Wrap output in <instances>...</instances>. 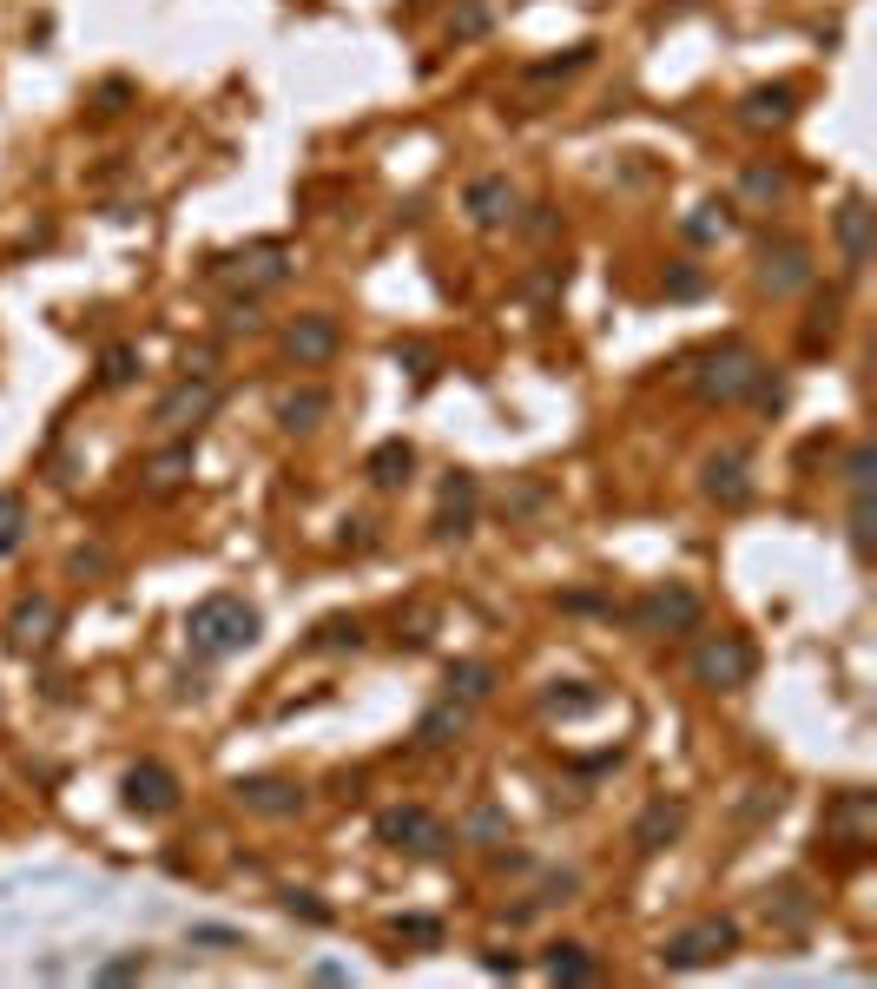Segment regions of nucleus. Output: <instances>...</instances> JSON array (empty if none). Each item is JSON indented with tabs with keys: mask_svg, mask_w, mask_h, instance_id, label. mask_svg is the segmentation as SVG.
Returning a JSON list of instances; mask_svg holds the SVG:
<instances>
[{
	"mask_svg": "<svg viewBox=\"0 0 877 989\" xmlns=\"http://www.w3.org/2000/svg\"><path fill=\"white\" fill-rule=\"evenodd\" d=\"M680 825H686V805H680V798H653V805L640 812V825H633V845H640V852H660L666 838H680Z\"/></svg>",
	"mask_w": 877,
	"mask_h": 989,
	"instance_id": "obj_8",
	"label": "nucleus"
},
{
	"mask_svg": "<svg viewBox=\"0 0 877 989\" xmlns=\"http://www.w3.org/2000/svg\"><path fill=\"white\" fill-rule=\"evenodd\" d=\"M290 910H304V917H310V924H324V917H330V910H324V904H310V890H290Z\"/></svg>",
	"mask_w": 877,
	"mask_h": 989,
	"instance_id": "obj_25",
	"label": "nucleus"
},
{
	"mask_svg": "<svg viewBox=\"0 0 877 989\" xmlns=\"http://www.w3.org/2000/svg\"><path fill=\"white\" fill-rule=\"evenodd\" d=\"M284 350H290L297 364H324V357L337 350V324H330V317H297V324L284 330Z\"/></svg>",
	"mask_w": 877,
	"mask_h": 989,
	"instance_id": "obj_7",
	"label": "nucleus"
},
{
	"mask_svg": "<svg viewBox=\"0 0 877 989\" xmlns=\"http://www.w3.org/2000/svg\"><path fill=\"white\" fill-rule=\"evenodd\" d=\"M376 838H383V845H396V852H436L449 832H442L429 812H416V805H396V812H383V818H376Z\"/></svg>",
	"mask_w": 877,
	"mask_h": 989,
	"instance_id": "obj_5",
	"label": "nucleus"
},
{
	"mask_svg": "<svg viewBox=\"0 0 877 989\" xmlns=\"http://www.w3.org/2000/svg\"><path fill=\"white\" fill-rule=\"evenodd\" d=\"M838 232H845V245H851V264H865V198H851V205H845Z\"/></svg>",
	"mask_w": 877,
	"mask_h": 989,
	"instance_id": "obj_21",
	"label": "nucleus"
},
{
	"mask_svg": "<svg viewBox=\"0 0 877 989\" xmlns=\"http://www.w3.org/2000/svg\"><path fill=\"white\" fill-rule=\"evenodd\" d=\"M693 673H700V686H746L752 680V640L740 633H706L700 640V653H693Z\"/></svg>",
	"mask_w": 877,
	"mask_h": 989,
	"instance_id": "obj_3",
	"label": "nucleus"
},
{
	"mask_svg": "<svg viewBox=\"0 0 877 989\" xmlns=\"http://www.w3.org/2000/svg\"><path fill=\"white\" fill-rule=\"evenodd\" d=\"M409 469H416V449H409V442H383V449L370 456V476L383 482V489H396Z\"/></svg>",
	"mask_w": 877,
	"mask_h": 989,
	"instance_id": "obj_13",
	"label": "nucleus"
},
{
	"mask_svg": "<svg viewBox=\"0 0 877 989\" xmlns=\"http://www.w3.org/2000/svg\"><path fill=\"white\" fill-rule=\"evenodd\" d=\"M212 402H218V383H205V376L192 383V376H185V383H179V389H172V396H165V402L152 409V429H165V436H179V429H192V422H205V416H212Z\"/></svg>",
	"mask_w": 877,
	"mask_h": 989,
	"instance_id": "obj_4",
	"label": "nucleus"
},
{
	"mask_svg": "<svg viewBox=\"0 0 877 989\" xmlns=\"http://www.w3.org/2000/svg\"><path fill=\"white\" fill-rule=\"evenodd\" d=\"M469 501H476V482L456 476L449 494H442V521H436V528H442V534H462V528H469Z\"/></svg>",
	"mask_w": 877,
	"mask_h": 989,
	"instance_id": "obj_15",
	"label": "nucleus"
},
{
	"mask_svg": "<svg viewBox=\"0 0 877 989\" xmlns=\"http://www.w3.org/2000/svg\"><path fill=\"white\" fill-rule=\"evenodd\" d=\"M125 798H132L139 812H172L179 785H172V772H165V765H139V772L125 778Z\"/></svg>",
	"mask_w": 877,
	"mask_h": 989,
	"instance_id": "obj_9",
	"label": "nucleus"
},
{
	"mask_svg": "<svg viewBox=\"0 0 877 989\" xmlns=\"http://www.w3.org/2000/svg\"><path fill=\"white\" fill-rule=\"evenodd\" d=\"M548 970H554V977H568V983H588V977H594V963H588L574 944H561V950L548 957Z\"/></svg>",
	"mask_w": 877,
	"mask_h": 989,
	"instance_id": "obj_20",
	"label": "nucleus"
},
{
	"mask_svg": "<svg viewBox=\"0 0 877 989\" xmlns=\"http://www.w3.org/2000/svg\"><path fill=\"white\" fill-rule=\"evenodd\" d=\"M489 680H496V673H489L482 660H462V666H449V693H462V700H482V693H489Z\"/></svg>",
	"mask_w": 877,
	"mask_h": 989,
	"instance_id": "obj_17",
	"label": "nucleus"
},
{
	"mask_svg": "<svg viewBox=\"0 0 877 989\" xmlns=\"http://www.w3.org/2000/svg\"><path fill=\"white\" fill-rule=\"evenodd\" d=\"M449 733H462V706H456V693H449V706H436V713L422 720V733H416V740H422V745H442Z\"/></svg>",
	"mask_w": 877,
	"mask_h": 989,
	"instance_id": "obj_18",
	"label": "nucleus"
},
{
	"mask_svg": "<svg viewBox=\"0 0 877 989\" xmlns=\"http://www.w3.org/2000/svg\"><path fill=\"white\" fill-rule=\"evenodd\" d=\"M746 383H752V350H726V376H700V389H713V396H740Z\"/></svg>",
	"mask_w": 877,
	"mask_h": 989,
	"instance_id": "obj_14",
	"label": "nucleus"
},
{
	"mask_svg": "<svg viewBox=\"0 0 877 989\" xmlns=\"http://www.w3.org/2000/svg\"><path fill=\"white\" fill-rule=\"evenodd\" d=\"M508 205H514V192H508V179H476V185H469V212H476L482 225H496V218H508Z\"/></svg>",
	"mask_w": 877,
	"mask_h": 989,
	"instance_id": "obj_12",
	"label": "nucleus"
},
{
	"mask_svg": "<svg viewBox=\"0 0 877 989\" xmlns=\"http://www.w3.org/2000/svg\"><path fill=\"white\" fill-rule=\"evenodd\" d=\"M47 626H53V601H27V608L13 614V646H40Z\"/></svg>",
	"mask_w": 877,
	"mask_h": 989,
	"instance_id": "obj_16",
	"label": "nucleus"
},
{
	"mask_svg": "<svg viewBox=\"0 0 877 989\" xmlns=\"http://www.w3.org/2000/svg\"><path fill=\"white\" fill-rule=\"evenodd\" d=\"M132 376V350H106V383H125Z\"/></svg>",
	"mask_w": 877,
	"mask_h": 989,
	"instance_id": "obj_24",
	"label": "nucleus"
},
{
	"mask_svg": "<svg viewBox=\"0 0 877 989\" xmlns=\"http://www.w3.org/2000/svg\"><path fill=\"white\" fill-rule=\"evenodd\" d=\"M185 633H192V646L205 653V660H225V653H238L257 640V608H245L238 594H205L192 620H185Z\"/></svg>",
	"mask_w": 877,
	"mask_h": 989,
	"instance_id": "obj_1",
	"label": "nucleus"
},
{
	"mask_svg": "<svg viewBox=\"0 0 877 989\" xmlns=\"http://www.w3.org/2000/svg\"><path fill=\"white\" fill-rule=\"evenodd\" d=\"M785 113H792V93H785V86H772V93H752V100H746V120H752V125L785 120Z\"/></svg>",
	"mask_w": 877,
	"mask_h": 989,
	"instance_id": "obj_19",
	"label": "nucleus"
},
{
	"mask_svg": "<svg viewBox=\"0 0 877 989\" xmlns=\"http://www.w3.org/2000/svg\"><path fill=\"white\" fill-rule=\"evenodd\" d=\"M185 469H192V449H172V456H159V462H152V482H179Z\"/></svg>",
	"mask_w": 877,
	"mask_h": 989,
	"instance_id": "obj_23",
	"label": "nucleus"
},
{
	"mask_svg": "<svg viewBox=\"0 0 877 989\" xmlns=\"http://www.w3.org/2000/svg\"><path fill=\"white\" fill-rule=\"evenodd\" d=\"M733 944H740V930H733L726 917H700V924L673 930L660 950H666V963H673V970H700V963H720Z\"/></svg>",
	"mask_w": 877,
	"mask_h": 989,
	"instance_id": "obj_2",
	"label": "nucleus"
},
{
	"mask_svg": "<svg viewBox=\"0 0 877 989\" xmlns=\"http://www.w3.org/2000/svg\"><path fill=\"white\" fill-rule=\"evenodd\" d=\"M633 620H640L646 633H660V626H693V620H700V594H693V588H660V594L640 601Z\"/></svg>",
	"mask_w": 877,
	"mask_h": 989,
	"instance_id": "obj_6",
	"label": "nucleus"
},
{
	"mask_svg": "<svg viewBox=\"0 0 877 989\" xmlns=\"http://www.w3.org/2000/svg\"><path fill=\"white\" fill-rule=\"evenodd\" d=\"M317 416H330V396L324 389H297V396L277 402V422L284 429H317Z\"/></svg>",
	"mask_w": 877,
	"mask_h": 989,
	"instance_id": "obj_11",
	"label": "nucleus"
},
{
	"mask_svg": "<svg viewBox=\"0 0 877 989\" xmlns=\"http://www.w3.org/2000/svg\"><path fill=\"white\" fill-rule=\"evenodd\" d=\"M238 798H245L251 812H297L304 805V792L284 785V778H238Z\"/></svg>",
	"mask_w": 877,
	"mask_h": 989,
	"instance_id": "obj_10",
	"label": "nucleus"
},
{
	"mask_svg": "<svg viewBox=\"0 0 877 989\" xmlns=\"http://www.w3.org/2000/svg\"><path fill=\"white\" fill-rule=\"evenodd\" d=\"M20 528H27V514H20V494H0V554L20 541Z\"/></svg>",
	"mask_w": 877,
	"mask_h": 989,
	"instance_id": "obj_22",
	"label": "nucleus"
}]
</instances>
